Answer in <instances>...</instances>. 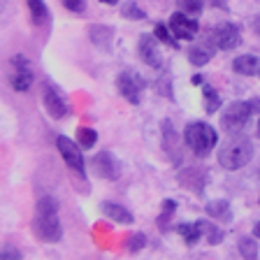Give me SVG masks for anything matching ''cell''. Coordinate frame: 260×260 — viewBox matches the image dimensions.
Instances as JSON below:
<instances>
[{"label":"cell","mask_w":260,"mask_h":260,"mask_svg":"<svg viewBox=\"0 0 260 260\" xmlns=\"http://www.w3.org/2000/svg\"><path fill=\"white\" fill-rule=\"evenodd\" d=\"M177 5L186 14H200L205 10V0H177Z\"/></svg>","instance_id":"83f0119b"},{"label":"cell","mask_w":260,"mask_h":260,"mask_svg":"<svg viewBox=\"0 0 260 260\" xmlns=\"http://www.w3.org/2000/svg\"><path fill=\"white\" fill-rule=\"evenodd\" d=\"M251 158H253V144L246 135L242 133H235L225 144L221 146V151H218V162H221L223 170H242L244 165H249Z\"/></svg>","instance_id":"7a4b0ae2"},{"label":"cell","mask_w":260,"mask_h":260,"mask_svg":"<svg viewBox=\"0 0 260 260\" xmlns=\"http://www.w3.org/2000/svg\"><path fill=\"white\" fill-rule=\"evenodd\" d=\"M77 140H79V144L84 149H93L98 142V133L93 128H79L77 130Z\"/></svg>","instance_id":"484cf974"},{"label":"cell","mask_w":260,"mask_h":260,"mask_svg":"<svg viewBox=\"0 0 260 260\" xmlns=\"http://www.w3.org/2000/svg\"><path fill=\"white\" fill-rule=\"evenodd\" d=\"M184 142L198 158H207L211 153V149L216 146L218 135L209 123H205V121H193V123H188L184 130Z\"/></svg>","instance_id":"3957f363"},{"label":"cell","mask_w":260,"mask_h":260,"mask_svg":"<svg viewBox=\"0 0 260 260\" xmlns=\"http://www.w3.org/2000/svg\"><path fill=\"white\" fill-rule=\"evenodd\" d=\"M251 105H253L255 114H260V98H251Z\"/></svg>","instance_id":"d6a6232c"},{"label":"cell","mask_w":260,"mask_h":260,"mask_svg":"<svg viewBox=\"0 0 260 260\" xmlns=\"http://www.w3.org/2000/svg\"><path fill=\"white\" fill-rule=\"evenodd\" d=\"M214 51H216V44L211 40H200V42H193L188 47V60L195 68H202L214 58Z\"/></svg>","instance_id":"5bb4252c"},{"label":"cell","mask_w":260,"mask_h":260,"mask_svg":"<svg viewBox=\"0 0 260 260\" xmlns=\"http://www.w3.org/2000/svg\"><path fill=\"white\" fill-rule=\"evenodd\" d=\"M153 35H156L160 42H165V44H170V47H174L177 49L179 47V42L174 40V32H172V28H168L165 23H158L156 28H153Z\"/></svg>","instance_id":"d4e9b609"},{"label":"cell","mask_w":260,"mask_h":260,"mask_svg":"<svg viewBox=\"0 0 260 260\" xmlns=\"http://www.w3.org/2000/svg\"><path fill=\"white\" fill-rule=\"evenodd\" d=\"M121 14H123L125 19H137V21H142V19H144V12H142L140 7L135 5V3H130V5H125L123 10H121Z\"/></svg>","instance_id":"f546056e"},{"label":"cell","mask_w":260,"mask_h":260,"mask_svg":"<svg viewBox=\"0 0 260 260\" xmlns=\"http://www.w3.org/2000/svg\"><path fill=\"white\" fill-rule=\"evenodd\" d=\"M56 149H58L60 158L65 160V165H68L72 172H77V174H81V177H84V156H81L79 146H77L70 137L58 135V137H56Z\"/></svg>","instance_id":"52a82bcc"},{"label":"cell","mask_w":260,"mask_h":260,"mask_svg":"<svg viewBox=\"0 0 260 260\" xmlns=\"http://www.w3.org/2000/svg\"><path fill=\"white\" fill-rule=\"evenodd\" d=\"M144 86H146V81L133 70H123L119 77H116V88H119V93L130 105L140 103V93Z\"/></svg>","instance_id":"8992f818"},{"label":"cell","mask_w":260,"mask_h":260,"mask_svg":"<svg viewBox=\"0 0 260 260\" xmlns=\"http://www.w3.org/2000/svg\"><path fill=\"white\" fill-rule=\"evenodd\" d=\"M202 95H205V112L207 114L218 112V107H221V98H218V93L205 84V86H202Z\"/></svg>","instance_id":"cb8c5ba5"},{"label":"cell","mask_w":260,"mask_h":260,"mask_svg":"<svg viewBox=\"0 0 260 260\" xmlns=\"http://www.w3.org/2000/svg\"><path fill=\"white\" fill-rule=\"evenodd\" d=\"M177 233L184 237L186 246H195V244L200 242V237H202V230H200V225H198V221H195V223H181V225H177Z\"/></svg>","instance_id":"ffe728a7"},{"label":"cell","mask_w":260,"mask_h":260,"mask_svg":"<svg viewBox=\"0 0 260 260\" xmlns=\"http://www.w3.org/2000/svg\"><path fill=\"white\" fill-rule=\"evenodd\" d=\"M93 174L100 179H107V181H116L121 177V165L119 160L112 156V151H98L93 156Z\"/></svg>","instance_id":"ba28073f"},{"label":"cell","mask_w":260,"mask_h":260,"mask_svg":"<svg viewBox=\"0 0 260 260\" xmlns=\"http://www.w3.org/2000/svg\"><path fill=\"white\" fill-rule=\"evenodd\" d=\"M198 225H200V230H202V235H207V242L214 246V244H218L223 239V230L218 225H214V223H209V221H205V218H200L198 221Z\"/></svg>","instance_id":"603a6c76"},{"label":"cell","mask_w":260,"mask_h":260,"mask_svg":"<svg viewBox=\"0 0 260 260\" xmlns=\"http://www.w3.org/2000/svg\"><path fill=\"white\" fill-rule=\"evenodd\" d=\"M251 114H255L251 100H237V103H230L221 114V125L225 133H239L244 130V125L249 123Z\"/></svg>","instance_id":"277c9868"},{"label":"cell","mask_w":260,"mask_h":260,"mask_svg":"<svg viewBox=\"0 0 260 260\" xmlns=\"http://www.w3.org/2000/svg\"><path fill=\"white\" fill-rule=\"evenodd\" d=\"M233 70L237 72V75H244V77L260 75V56H255V54L237 56V58L233 60Z\"/></svg>","instance_id":"9a60e30c"},{"label":"cell","mask_w":260,"mask_h":260,"mask_svg":"<svg viewBox=\"0 0 260 260\" xmlns=\"http://www.w3.org/2000/svg\"><path fill=\"white\" fill-rule=\"evenodd\" d=\"M144 246H146V237L142 233H133L125 239V251H128V253H137V251H142Z\"/></svg>","instance_id":"4316f807"},{"label":"cell","mask_w":260,"mask_h":260,"mask_svg":"<svg viewBox=\"0 0 260 260\" xmlns=\"http://www.w3.org/2000/svg\"><path fill=\"white\" fill-rule=\"evenodd\" d=\"M205 209L211 218H218V221H223V223L233 221V209H230V205H228L225 200H211V202H207Z\"/></svg>","instance_id":"ac0fdd59"},{"label":"cell","mask_w":260,"mask_h":260,"mask_svg":"<svg viewBox=\"0 0 260 260\" xmlns=\"http://www.w3.org/2000/svg\"><path fill=\"white\" fill-rule=\"evenodd\" d=\"M162 146H165V153H170L174 162H179V146H177V133H174L172 121H162Z\"/></svg>","instance_id":"e0dca14e"},{"label":"cell","mask_w":260,"mask_h":260,"mask_svg":"<svg viewBox=\"0 0 260 260\" xmlns=\"http://www.w3.org/2000/svg\"><path fill=\"white\" fill-rule=\"evenodd\" d=\"M88 35H91V42L95 44V47L100 49H109V44H112V35L114 30L107 26H100V23H95V26L88 28Z\"/></svg>","instance_id":"d6986e66"},{"label":"cell","mask_w":260,"mask_h":260,"mask_svg":"<svg viewBox=\"0 0 260 260\" xmlns=\"http://www.w3.org/2000/svg\"><path fill=\"white\" fill-rule=\"evenodd\" d=\"M258 135H260V121H258Z\"/></svg>","instance_id":"d590c367"},{"label":"cell","mask_w":260,"mask_h":260,"mask_svg":"<svg viewBox=\"0 0 260 260\" xmlns=\"http://www.w3.org/2000/svg\"><path fill=\"white\" fill-rule=\"evenodd\" d=\"M211 42L216 44V49H221V51H230V49H235L239 42H242V35H239V28L235 26V23H218L214 30H211Z\"/></svg>","instance_id":"30bf717a"},{"label":"cell","mask_w":260,"mask_h":260,"mask_svg":"<svg viewBox=\"0 0 260 260\" xmlns=\"http://www.w3.org/2000/svg\"><path fill=\"white\" fill-rule=\"evenodd\" d=\"M42 103L51 119H63L65 114H68V103H65L63 93H60L51 81H44L42 84Z\"/></svg>","instance_id":"9c48e42d"},{"label":"cell","mask_w":260,"mask_h":260,"mask_svg":"<svg viewBox=\"0 0 260 260\" xmlns=\"http://www.w3.org/2000/svg\"><path fill=\"white\" fill-rule=\"evenodd\" d=\"M237 249L244 260H258V244H255V237H239Z\"/></svg>","instance_id":"7402d4cb"},{"label":"cell","mask_w":260,"mask_h":260,"mask_svg":"<svg viewBox=\"0 0 260 260\" xmlns=\"http://www.w3.org/2000/svg\"><path fill=\"white\" fill-rule=\"evenodd\" d=\"M100 3H103V5H116L119 0H100Z\"/></svg>","instance_id":"e575fe53"},{"label":"cell","mask_w":260,"mask_h":260,"mask_svg":"<svg viewBox=\"0 0 260 260\" xmlns=\"http://www.w3.org/2000/svg\"><path fill=\"white\" fill-rule=\"evenodd\" d=\"M32 233L35 237L47 244H56L63 237V225L58 221V200L51 195L40 198L35 205V218H32Z\"/></svg>","instance_id":"6da1fadb"},{"label":"cell","mask_w":260,"mask_h":260,"mask_svg":"<svg viewBox=\"0 0 260 260\" xmlns=\"http://www.w3.org/2000/svg\"><path fill=\"white\" fill-rule=\"evenodd\" d=\"M253 237H255V239H260V221L253 225Z\"/></svg>","instance_id":"836d02e7"},{"label":"cell","mask_w":260,"mask_h":260,"mask_svg":"<svg viewBox=\"0 0 260 260\" xmlns=\"http://www.w3.org/2000/svg\"><path fill=\"white\" fill-rule=\"evenodd\" d=\"M100 209H103V214L107 218L121 223V225H128V223L135 221V216L130 214V209H125L123 205H116V202H103V205H100Z\"/></svg>","instance_id":"2e32d148"},{"label":"cell","mask_w":260,"mask_h":260,"mask_svg":"<svg viewBox=\"0 0 260 260\" xmlns=\"http://www.w3.org/2000/svg\"><path fill=\"white\" fill-rule=\"evenodd\" d=\"M60 3H63L65 10L75 12V14H81V12L86 10V0H60Z\"/></svg>","instance_id":"4dcf8cb0"},{"label":"cell","mask_w":260,"mask_h":260,"mask_svg":"<svg viewBox=\"0 0 260 260\" xmlns=\"http://www.w3.org/2000/svg\"><path fill=\"white\" fill-rule=\"evenodd\" d=\"M3 260H21V251L12 249L10 244H7L5 249H3Z\"/></svg>","instance_id":"1f68e13d"},{"label":"cell","mask_w":260,"mask_h":260,"mask_svg":"<svg viewBox=\"0 0 260 260\" xmlns=\"http://www.w3.org/2000/svg\"><path fill=\"white\" fill-rule=\"evenodd\" d=\"M174 211H177V202H174V200H165V202H162V214L158 216V228H160V230H165V218H170Z\"/></svg>","instance_id":"f1b7e54d"},{"label":"cell","mask_w":260,"mask_h":260,"mask_svg":"<svg viewBox=\"0 0 260 260\" xmlns=\"http://www.w3.org/2000/svg\"><path fill=\"white\" fill-rule=\"evenodd\" d=\"M28 10H30V19L35 26H44L49 21V10L44 5V0H26Z\"/></svg>","instance_id":"44dd1931"},{"label":"cell","mask_w":260,"mask_h":260,"mask_svg":"<svg viewBox=\"0 0 260 260\" xmlns=\"http://www.w3.org/2000/svg\"><path fill=\"white\" fill-rule=\"evenodd\" d=\"M7 79H10V86L16 93H26L35 81V75L30 70V63H28L26 56H14L7 65Z\"/></svg>","instance_id":"5b68a950"},{"label":"cell","mask_w":260,"mask_h":260,"mask_svg":"<svg viewBox=\"0 0 260 260\" xmlns=\"http://www.w3.org/2000/svg\"><path fill=\"white\" fill-rule=\"evenodd\" d=\"M170 28H172L174 38L177 40H193L195 35H198V21L195 19H190L186 12H174L172 16H170Z\"/></svg>","instance_id":"8fae6325"},{"label":"cell","mask_w":260,"mask_h":260,"mask_svg":"<svg viewBox=\"0 0 260 260\" xmlns=\"http://www.w3.org/2000/svg\"><path fill=\"white\" fill-rule=\"evenodd\" d=\"M207 170L202 168H184L181 172L177 174V181L181 186H186L188 190H193L195 195H202L205 193V186H207Z\"/></svg>","instance_id":"4fadbf2b"},{"label":"cell","mask_w":260,"mask_h":260,"mask_svg":"<svg viewBox=\"0 0 260 260\" xmlns=\"http://www.w3.org/2000/svg\"><path fill=\"white\" fill-rule=\"evenodd\" d=\"M156 35H149V32H144L140 38V44H137V51H140V58L144 60L149 68H156V70H160L162 68V56L160 51H158V44H156Z\"/></svg>","instance_id":"7c38bea8"}]
</instances>
